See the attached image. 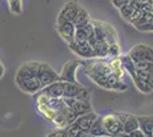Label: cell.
<instances>
[{
  "label": "cell",
  "mask_w": 153,
  "mask_h": 137,
  "mask_svg": "<svg viewBox=\"0 0 153 137\" xmlns=\"http://www.w3.org/2000/svg\"><path fill=\"white\" fill-rule=\"evenodd\" d=\"M91 59L93 61H90L89 63L86 64V74L96 85L105 89L108 77L112 73L108 66V63L103 61V59H98V57Z\"/></svg>",
  "instance_id": "obj_1"
},
{
  "label": "cell",
  "mask_w": 153,
  "mask_h": 137,
  "mask_svg": "<svg viewBox=\"0 0 153 137\" xmlns=\"http://www.w3.org/2000/svg\"><path fill=\"white\" fill-rule=\"evenodd\" d=\"M128 113L125 112H112L102 117L104 128L108 136H120L123 134V122Z\"/></svg>",
  "instance_id": "obj_2"
},
{
  "label": "cell",
  "mask_w": 153,
  "mask_h": 137,
  "mask_svg": "<svg viewBox=\"0 0 153 137\" xmlns=\"http://www.w3.org/2000/svg\"><path fill=\"white\" fill-rule=\"evenodd\" d=\"M63 97H73L79 101H90V93L79 82L62 81Z\"/></svg>",
  "instance_id": "obj_3"
},
{
  "label": "cell",
  "mask_w": 153,
  "mask_h": 137,
  "mask_svg": "<svg viewBox=\"0 0 153 137\" xmlns=\"http://www.w3.org/2000/svg\"><path fill=\"white\" fill-rule=\"evenodd\" d=\"M129 57L133 59V62H152L153 63V48L144 44L133 46L129 53Z\"/></svg>",
  "instance_id": "obj_4"
},
{
  "label": "cell",
  "mask_w": 153,
  "mask_h": 137,
  "mask_svg": "<svg viewBox=\"0 0 153 137\" xmlns=\"http://www.w3.org/2000/svg\"><path fill=\"white\" fill-rule=\"evenodd\" d=\"M70 50L74 55H76L80 59H95V53L93 50L91 46L89 45L88 40L86 41H81V40H73L72 42L68 44Z\"/></svg>",
  "instance_id": "obj_5"
},
{
  "label": "cell",
  "mask_w": 153,
  "mask_h": 137,
  "mask_svg": "<svg viewBox=\"0 0 153 137\" xmlns=\"http://www.w3.org/2000/svg\"><path fill=\"white\" fill-rule=\"evenodd\" d=\"M37 77H38L39 82H40L42 88L51 84V82H54V81L59 80V76H58L57 72L55 71L51 65H48L47 63H44V62H39Z\"/></svg>",
  "instance_id": "obj_6"
},
{
  "label": "cell",
  "mask_w": 153,
  "mask_h": 137,
  "mask_svg": "<svg viewBox=\"0 0 153 137\" xmlns=\"http://www.w3.org/2000/svg\"><path fill=\"white\" fill-rule=\"evenodd\" d=\"M56 30L59 37L66 42L70 44L76 39V25L70 22V21L63 20L57 17V24H56Z\"/></svg>",
  "instance_id": "obj_7"
},
{
  "label": "cell",
  "mask_w": 153,
  "mask_h": 137,
  "mask_svg": "<svg viewBox=\"0 0 153 137\" xmlns=\"http://www.w3.org/2000/svg\"><path fill=\"white\" fill-rule=\"evenodd\" d=\"M15 84L23 93L29 94V95H34V94H37V93H39L42 89V87H41L40 82H39L38 77L16 80Z\"/></svg>",
  "instance_id": "obj_8"
},
{
  "label": "cell",
  "mask_w": 153,
  "mask_h": 137,
  "mask_svg": "<svg viewBox=\"0 0 153 137\" xmlns=\"http://www.w3.org/2000/svg\"><path fill=\"white\" fill-rule=\"evenodd\" d=\"M81 9V6L79 5L78 1H69L66 4H64L63 7L61 8L59 14L57 17L63 19V20L70 21V22H74L76 17L78 16V14Z\"/></svg>",
  "instance_id": "obj_9"
},
{
  "label": "cell",
  "mask_w": 153,
  "mask_h": 137,
  "mask_svg": "<svg viewBox=\"0 0 153 137\" xmlns=\"http://www.w3.org/2000/svg\"><path fill=\"white\" fill-rule=\"evenodd\" d=\"M38 65L39 62H26L24 64L19 67V70L15 74V81L16 80H22V79H27V78H33L37 77L38 74Z\"/></svg>",
  "instance_id": "obj_10"
},
{
  "label": "cell",
  "mask_w": 153,
  "mask_h": 137,
  "mask_svg": "<svg viewBox=\"0 0 153 137\" xmlns=\"http://www.w3.org/2000/svg\"><path fill=\"white\" fill-rule=\"evenodd\" d=\"M64 103L70 106L78 116L85 114L87 112L93 111V107L90 105V101H79L73 97H63Z\"/></svg>",
  "instance_id": "obj_11"
},
{
  "label": "cell",
  "mask_w": 153,
  "mask_h": 137,
  "mask_svg": "<svg viewBox=\"0 0 153 137\" xmlns=\"http://www.w3.org/2000/svg\"><path fill=\"white\" fill-rule=\"evenodd\" d=\"M96 118H97V114L94 111H90L85 113V114H81V116H78V118L74 120V122H72V124H76L80 129V131H82L89 136V129Z\"/></svg>",
  "instance_id": "obj_12"
},
{
  "label": "cell",
  "mask_w": 153,
  "mask_h": 137,
  "mask_svg": "<svg viewBox=\"0 0 153 137\" xmlns=\"http://www.w3.org/2000/svg\"><path fill=\"white\" fill-rule=\"evenodd\" d=\"M80 65V61L68 62L63 65L62 72L58 74L61 81H69V82H78L76 79V72L78 66Z\"/></svg>",
  "instance_id": "obj_13"
},
{
  "label": "cell",
  "mask_w": 153,
  "mask_h": 137,
  "mask_svg": "<svg viewBox=\"0 0 153 137\" xmlns=\"http://www.w3.org/2000/svg\"><path fill=\"white\" fill-rule=\"evenodd\" d=\"M40 93H42L47 97H53V98H61L63 97V86H62V81L57 80L54 81L49 85L44 87Z\"/></svg>",
  "instance_id": "obj_14"
},
{
  "label": "cell",
  "mask_w": 153,
  "mask_h": 137,
  "mask_svg": "<svg viewBox=\"0 0 153 137\" xmlns=\"http://www.w3.org/2000/svg\"><path fill=\"white\" fill-rule=\"evenodd\" d=\"M105 89H111V90H117V91H122L127 89V85L123 82V80L118 78L113 73H111L108 77L106 80V87Z\"/></svg>",
  "instance_id": "obj_15"
},
{
  "label": "cell",
  "mask_w": 153,
  "mask_h": 137,
  "mask_svg": "<svg viewBox=\"0 0 153 137\" xmlns=\"http://www.w3.org/2000/svg\"><path fill=\"white\" fill-rule=\"evenodd\" d=\"M108 66L111 69V72L117 76L118 78H120L123 80L125 78V69H123V65H122V62H121V57L120 56H114L112 59H110L108 62Z\"/></svg>",
  "instance_id": "obj_16"
},
{
  "label": "cell",
  "mask_w": 153,
  "mask_h": 137,
  "mask_svg": "<svg viewBox=\"0 0 153 137\" xmlns=\"http://www.w3.org/2000/svg\"><path fill=\"white\" fill-rule=\"evenodd\" d=\"M102 26L104 30V34H105V41L108 45L119 42V37H118V33H117L114 26L111 25L108 22H102Z\"/></svg>",
  "instance_id": "obj_17"
},
{
  "label": "cell",
  "mask_w": 153,
  "mask_h": 137,
  "mask_svg": "<svg viewBox=\"0 0 153 137\" xmlns=\"http://www.w3.org/2000/svg\"><path fill=\"white\" fill-rule=\"evenodd\" d=\"M94 32V26L93 23L90 21V23H88L85 26H78L76 27V39L74 40H81V41H86L89 39V37Z\"/></svg>",
  "instance_id": "obj_18"
},
{
  "label": "cell",
  "mask_w": 153,
  "mask_h": 137,
  "mask_svg": "<svg viewBox=\"0 0 153 137\" xmlns=\"http://www.w3.org/2000/svg\"><path fill=\"white\" fill-rule=\"evenodd\" d=\"M140 129L143 131L144 136H152L153 131V116L151 117H137Z\"/></svg>",
  "instance_id": "obj_19"
},
{
  "label": "cell",
  "mask_w": 153,
  "mask_h": 137,
  "mask_svg": "<svg viewBox=\"0 0 153 137\" xmlns=\"http://www.w3.org/2000/svg\"><path fill=\"white\" fill-rule=\"evenodd\" d=\"M89 135L90 136H108L105 128H104L102 117L97 116V118L94 120V122L91 124V127L89 129Z\"/></svg>",
  "instance_id": "obj_20"
},
{
  "label": "cell",
  "mask_w": 153,
  "mask_h": 137,
  "mask_svg": "<svg viewBox=\"0 0 153 137\" xmlns=\"http://www.w3.org/2000/svg\"><path fill=\"white\" fill-rule=\"evenodd\" d=\"M138 128H140V124H138L137 117L128 113L127 118L123 122V134L122 135H128L129 133H131L135 129H138Z\"/></svg>",
  "instance_id": "obj_21"
},
{
  "label": "cell",
  "mask_w": 153,
  "mask_h": 137,
  "mask_svg": "<svg viewBox=\"0 0 153 137\" xmlns=\"http://www.w3.org/2000/svg\"><path fill=\"white\" fill-rule=\"evenodd\" d=\"M90 21H91V17L89 16V13L87 12V9H85L83 7H81L78 16H76L74 22H73V24L76 25V27H78V26H85L87 25L88 23H90Z\"/></svg>",
  "instance_id": "obj_22"
},
{
  "label": "cell",
  "mask_w": 153,
  "mask_h": 137,
  "mask_svg": "<svg viewBox=\"0 0 153 137\" xmlns=\"http://www.w3.org/2000/svg\"><path fill=\"white\" fill-rule=\"evenodd\" d=\"M9 10L15 15L22 13V0H7Z\"/></svg>",
  "instance_id": "obj_23"
},
{
  "label": "cell",
  "mask_w": 153,
  "mask_h": 137,
  "mask_svg": "<svg viewBox=\"0 0 153 137\" xmlns=\"http://www.w3.org/2000/svg\"><path fill=\"white\" fill-rule=\"evenodd\" d=\"M121 55V47L119 42H114V44H111L108 47V56L111 57H114V56H120Z\"/></svg>",
  "instance_id": "obj_24"
},
{
  "label": "cell",
  "mask_w": 153,
  "mask_h": 137,
  "mask_svg": "<svg viewBox=\"0 0 153 137\" xmlns=\"http://www.w3.org/2000/svg\"><path fill=\"white\" fill-rule=\"evenodd\" d=\"M111 1H112V4H113L117 8H120V7L123 6V5H126V4H128V2H130L131 0H111Z\"/></svg>",
  "instance_id": "obj_25"
},
{
  "label": "cell",
  "mask_w": 153,
  "mask_h": 137,
  "mask_svg": "<svg viewBox=\"0 0 153 137\" xmlns=\"http://www.w3.org/2000/svg\"><path fill=\"white\" fill-rule=\"evenodd\" d=\"M127 136H133V137H143L144 136V134H143V131L140 130V128L138 129H135L133 130L131 133H129Z\"/></svg>",
  "instance_id": "obj_26"
},
{
  "label": "cell",
  "mask_w": 153,
  "mask_h": 137,
  "mask_svg": "<svg viewBox=\"0 0 153 137\" xmlns=\"http://www.w3.org/2000/svg\"><path fill=\"white\" fill-rule=\"evenodd\" d=\"M152 136H153V131H152Z\"/></svg>",
  "instance_id": "obj_27"
},
{
  "label": "cell",
  "mask_w": 153,
  "mask_h": 137,
  "mask_svg": "<svg viewBox=\"0 0 153 137\" xmlns=\"http://www.w3.org/2000/svg\"><path fill=\"white\" fill-rule=\"evenodd\" d=\"M152 12H153V8H152Z\"/></svg>",
  "instance_id": "obj_28"
}]
</instances>
